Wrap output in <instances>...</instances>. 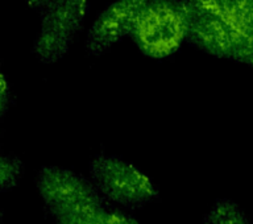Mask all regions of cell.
I'll use <instances>...</instances> for the list:
<instances>
[{
	"label": "cell",
	"mask_w": 253,
	"mask_h": 224,
	"mask_svg": "<svg viewBox=\"0 0 253 224\" xmlns=\"http://www.w3.org/2000/svg\"><path fill=\"white\" fill-rule=\"evenodd\" d=\"M191 4L216 13L253 39V0H191Z\"/></svg>",
	"instance_id": "52a82bcc"
},
{
	"label": "cell",
	"mask_w": 253,
	"mask_h": 224,
	"mask_svg": "<svg viewBox=\"0 0 253 224\" xmlns=\"http://www.w3.org/2000/svg\"><path fill=\"white\" fill-rule=\"evenodd\" d=\"M11 102V87L7 77L0 71V118L5 114Z\"/></svg>",
	"instance_id": "30bf717a"
},
{
	"label": "cell",
	"mask_w": 253,
	"mask_h": 224,
	"mask_svg": "<svg viewBox=\"0 0 253 224\" xmlns=\"http://www.w3.org/2000/svg\"><path fill=\"white\" fill-rule=\"evenodd\" d=\"M203 224H251L245 213L236 202L217 199L203 218Z\"/></svg>",
	"instance_id": "ba28073f"
},
{
	"label": "cell",
	"mask_w": 253,
	"mask_h": 224,
	"mask_svg": "<svg viewBox=\"0 0 253 224\" xmlns=\"http://www.w3.org/2000/svg\"><path fill=\"white\" fill-rule=\"evenodd\" d=\"M90 9V0H49L41 9L33 54L41 63H55L67 54Z\"/></svg>",
	"instance_id": "277c9868"
},
{
	"label": "cell",
	"mask_w": 253,
	"mask_h": 224,
	"mask_svg": "<svg viewBox=\"0 0 253 224\" xmlns=\"http://www.w3.org/2000/svg\"><path fill=\"white\" fill-rule=\"evenodd\" d=\"M193 16L190 0H149L130 32V39L146 57L166 58L187 41Z\"/></svg>",
	"instance_id": "6da1fadb"
},
{
	"label": "cell",
	"mask_w": 253,
	"mask_h": 224,
	"mask_svg": "<svg viewBox=\"0 0 253 224\" xmlns=\"http://www.w3.org/2000/svg\"><path fill=\"white\" fill-rule=\"evenodd\" d=\"M23 172L21 162L13 156L0 154V193L17 185Z\"/></svg>",
	"instance_id": "9c48e42d"
},
{
	"label": "cell",
	"mask_w": 253,
	"mask_h": 224,
	"mask_svg": "<svg viewBox=\"0 0 253 224\" xmlns=\"http://www.w3.org/2000/svg\"><path fill=\"white\" fill-rule=\"evenodd\" d=\"M149 0H116L98 16L87 32L86 50L90 55H100L130 36L134 24Z\"/></svg>",
	"instance_id": "8992f818"
},
{
	"label": "cell",
	"mask_w": 253,
	"mask_h": 224,
	"mask_svg": "<svg viewBox=\"0 0 253 224\" xmlns=\"http://www.w3.org/2000/svg\"><path fill=\"white\" fill-rule=\"evenodd\" d=\"M45 207L55 222L69 219L107 203L99 190L82 176L58 166H45L36 177Z\"/></svg>",
	"instance_id": "3957f363"
},
{
	"label": "cell",
	"mask_w": 253,
	"mask_h": 224,
	"mask_svg": "<svg viewBox=\"0 0 253 224\" xmlns=\"http://www.w3.org/2000/svg\"><path fill=\"white\" fill-rule=\"evenodd\" d=\"M90 179L107 201L124 209H141L160 198L153 181L133 164L100 154L91 161Z\"/></svg>",
	"instance_id": "7a4b0ae2"
},
{
	"label": "cell",
	"mask_w": 253,
	"mask_h": 224,
	"mask_svg": "<svg viewBox=\"0 0 253 224\" xmlns=\"http://www.w3.org/2000/svg\"><path fill=\"white\" fill-rule=\"evenodd\" d=\"M193 9L187 43L207 54L244 63L253 70V39L213 12L194 5Z\"/></svg>",
	"instance_id": "5b68a950"
}]
</instances>
